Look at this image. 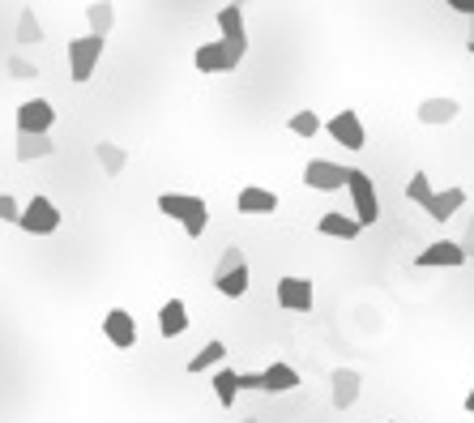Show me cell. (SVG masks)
Listing matches in <instances>:
<instances>
[{
	"label": "cell",
	"instance_id": "6da1fadb",
	"mask_svg": "<svg viewBox=\"0 0 474 423\" xmlns=\"http://www.w3.org/2000/svg\"><path fill=\"white\" fill-rule=\"evenodd\" d=\"M159 210H163L171 223L184 227L189 240H201L206 227H210V205H206V197H192V193H163V197H159Z\"/></svg>",
	"mask_w": 474,
	"mask_h": 423
},
{
	"label": "cell",
	"instance_id": "7a4b0ae2",
	"mask_svg": "<svg viewBox=\"0 0 474 423\" xmlns=\"http://www.w3.org/2000/svg\"><path fill=\"white\" fill-rule=\"evenodd\" d=\"M346 193H351V205H355V219L363 227H372L380 219V197H377V180L363 172V167H351L346 172Z\"/></svg>",
	"mask_w": 474,
	"mask_h": 423
},
{
	"label": "cell",
	"instance_id": "3957f363",
	"mask_svg": "<svg viewBox=\"0 0 474 423\" xmlns=\"http://www.w3.org/2000/svg\"><path fill=\"white\" fill-rule=\"evenodd\" d=\"M103 48H107V39H98V35L69 39V77L77 81V86H86V81L95 77L98 60H103Z\"/></svg>",
	"mask_w": 474,
	"mask_h": 423
},
{
	"label": "cell",
	"instance_id": "277c9868",
	"mask_svg": "<svg viewBox=\"0 0 474 423\" xmlns=\"http://www.w3.org/2000/svg\"><path fill=\"white\" fill-rule=\"evenodd\" d=\"M248 56V48H239V43H227V39H218V43H201V48L192 51V65L201 69V73H231L239 69V60Z\"/></svg>",
	"mask_w": 474,
	"mask_h": 423
},
{
	"label": "cell",
	"instance_id": "5b68a950",
	"mask_svg": "<svg viewBox=\"0 0 474 423\" xmlns=\"http://www.w3.org/2000/svg\"><path fill=\"white\" fill-rule=\"evenodd\" d=\"M26 235H56L60 231V205L43 193H35V197L22 205V219H18Z\"/></svg>",
	"mask_w": 474,
	"mask_h": 423
},
{
	"label": "cell",
	"instance_id": "8992f818",
	"mask_svg": "<svg viewBox=\"0 0 474 423\" xmlns=\"http://www.w3.org/2000/svg\"><path fill=\"white\" fill-rule=\"evenodd\" d=\"M274 299H278V308H283V312H312V299H316V291H312L308 278L286 274V278H278Z\"/></svg>",
	"mask_w": 474,
	"mask_h": 423
},
{
	"label": "cell",
	"instance_id": "52a82bcc",
	"mask_svg": "<svg viewBox=\"0 0 474 423\" xmlns=\"http://www.w3.org/2000/svg\"><path fill=\"white\" fill-rule=\"evenodd\" d=\"M346 172H351V167L330 163V158H308V167H304V184L316 188V193H338V188H346Z\"/></svg>",
	"mask_w": 474,
	"mask_h": 423
},
{
	"label": "cell",
	"instance_id": "ba28073f",
	"mask_svg": "<svg viewBox=\"0 0 474 423\" xmlns=\"http://www.w3.org/2000/svg\"><path fill=\"white\" fill-rule=\"evenodd\" d=\"M457 265H466V252L457 240H436L415 257V270H457Z\"/></svg>",
	"mask_w": 474,
	"mask_h": 423
},
{
	"label": "cell",
	"instance_id": "9c48e42d",
	"mask_svg": "<svg viewBox=\"0 0 474 423\" xmlns=\"http://www.w3.org/2000/svg\"><path fill=\"white\" fill-rule=\"evenodd\" d=\"M325 128H330V137L338 142V146L355 150V154L368 146V128H363V120H359V112H351V107H342Z\"/></svg>",
	"mask_w": 474,
	"mask_h": 423
},
{
	"label": "cell",
	"instance_id": "30bf717a",
	"mask_svg": "<svg viewBox=\"0 0 474 423\" xmlns=\"http://www.w3.org/2000/svg\"><path fill=\"white\" fill-rule=\"evenodd\" d=\"M103 338L116 350L137 347V321H133V312H128V308H112V312L103 317Z\"/></svg>",
	"mask_w": 474,
	"mask_h": 423
},
{
	"label": "cell",
	"instance_id": "8fae6325",
	"mask_svg": "<svg viewBox=\"0 0 474 423\" xmlns=\"http://www.w3.org/2000/svg\"><path fill=\"white\" fill-rule=\"evenodd\" d=\"M56 125V107L48 99H26L18 107V133H51Z\"/></svg>",
	"mask_w": 474,
	"mask_h": 423
},
{
	"label": "cell",
	"instance_id": "7c38bea8",
	"mask_svg": "<svg viewBox=\"0 0 474 423\" xmlns=\"http://www.w3.org/2000/svg\"><path fill=\"white\" fill-rule=\"evenodd\" d=\"M359 389H363V376L355 373V368H333L330 376V398L338 411H351L359 402Z\"/></svg>",
	"mask_w": 474,
	"mask_h": 423
},
{
	"label": "cell",
	"instance_id": "4fadbf2b",
	"mask_svg": "<svg viewBox=\"0 0 474 423\" xmlns=\"http://www.w3.org/2000/svg\"><path fill=\"white\" fill-rule=\"evenodd\" d=\"M419 125H427V128H436V125H453L457 116H462V103L453 99V95H436V99H423L419 103Z\"/></svg>",
	"mask_w": 474,
	"mask_h": 423
},
{
	"label": "cell",
	"instance_id": "5bb4252c",
	"mask_svg": "<svg viewBox=\"0 0 474 423\" xmlns=\"http://www.w3.org/2000/svg\"><path fill=\"white\" fill-rule=\"evenodd\" d=\"M462 205H466V188H457V184H453V188L431 193V201L423 205V214H427V219H436V223H449Z\"/></svg>",
	"mask_w": 474,
	"mask_h": 423
},
{
	"label": "cell",
	"instance_id": "9a60e30c",
	"mask_svg": "<svg viewBox=\"0 0 474 423\" xmlns=\"http://www.w3.org/2000/svg\"><path fill=\"white\" fill-rule=\"evenodd\" d=\"M236 210L239 214H278V193H269L261 184H248V188H239Z\"/></svg>",
	"mask_w": 474,
	"mask_h": 423
},
{
	"label": "cell",
	"instance_id": "2e32d148",
	"mask_svg": "<svg viewBox=\"0 0 474 423\" xmlns=\"http://www.w3.org/2000/svg\"><path fill=\"white\" fill-rule=\"evenodd\" d=\"M159 334L163 338H180V334H189V304L175 296L167 299L163 308H159Z\"/></svg>",
	"mask_w": 474,
	"mask_h": 423
},
{
	"label": "cell",
	"instance_id": "e0dca14e",
	"mask_svg": "<svg viewBox=\"0 0 474 423\" xmlns=\"http://www.w3.org/2000/svg\"><path fill=\"white\" fill-rule=\"evenodd\" d=\"M316 231H321V235H330V240H359V235H363V223H359L355 214L333 210V214H321Z\"/></svg>",
	"mask_w": 474,
	"mask_h": 423
},
{
	"label": "cell",
	"instance_id": "ac0fdd59",
	"mask_svg": "<svg viewBox=\"0 0 474 423\" xmlns=\"http://www.w3.org/2000/svg\"><path fill=\"white\" fill-rule=\"evenodd\" d=\"M51 154H56L51 133H18V150H13L18 163H35V158H51Z\"/></svg>",
	"mask_w": 474,
	"mask_h": 423
},
{
	"label": "cell",
	"instance_id": "d6986e66",
	"mask_svg": "<svg viewBox=\"0 0 474 423\" xmlns=\"http://www.w3.org/2000/svg\"><path fill=\"white\" fill-rule=\"evenodd\" d=\"M218 35H222L227 43H239V48H248V26H244V9H239V4H227V9H218Z\"/></svg>",
	"mask_w": 474,
	"mask_h": 423
},
{
	"label": "cell",
	"instance_id": "ffe728a7",
	"mask_svg": "<svg viewBox=\"0 0 474 423\" xmlns=\"http://www.w3.org/2000/svg\"><path fill=\"white\" fill-rule=\"evenodd\" d=\"M299 385V373L291 368V364H269L261 373V389L265 394H291Z\"/></svg>",
	"mask_w": 474,
	"mask_h": 423
},
{
	"label": "cell",
	"instance_id": "44dd1931",
	"mask_svg": "<svg viewBox=\"0 0 474 423\" xmlns=\"http://www.w3.org/2000/svg\"><path fill=\"white\" fill-rule=\"evenodd\" d=\"M95 158H98V167H103V175H124V167H128V150L116 146V142H98L95 146Z\"/></svg>",
	"mask_w": 474,
	"mask_h": 423
},
{
	"label": "cell",
	"instance_id": "7402d4cb",
	"mask_svg": "<svg viewBox=\"0 0 474 423\" xmlns=\"http://www.w3.org/2000/svg\"><path fill=\"white\" fill-rule=\"evenodd\" d=\"M86 22H90V35L107 39V35H112V26H116V4H112V0H95V4H86Z\"/></svg>",
	"mask_w": 474,
	"mask_h": 423
},
{
	"label": "cell",
	"instance_id": "603a6c76",
	"mask_svg": "<svg viewBox=\"0 0 474 423\" xmlns=\"http://www.w3.org/2000/svg\"><path fill=\"white\" fill-rule=\"evenodd\" d=\"M222 359H227V342L210 338V342H206V347H201V350H197V355L189 359V373H192V376H197V373H210V368H218Z\"/></svg>",
	"mask_w": 474,
	"mask_h": 423
},
{
	"label": "cell",
	"instance_id": "cb8c5ba5",
	"mask_svg": "<svg viewBox=\"0 0 474 423\" xmlns=\"http://www.w3.org/2000/svg\"><path fill=\"white\" fill-rule=\"evenodd\" d=\"M210 385H214V394H218V406H236V398H239V373L236 368H218Z\"/></svg>",
	"mask_w": 474,
	"mask_h": 423
},
{
	"label": "cell",
	"instance_id": "d4e9b609",
	"mask_svg": "<svg viewBox=\"0 0 474 423\" xmlns=\"http://www.w3.org/2000/svg\"><path fill=\"white\" fill-rule=\"evenodd\" d=\"M214 287H218V296H227V299H239V296H248V265H236V270H231V274L214 278Z\"/></svg>",
	"mask_w": 474,
	"mask_h": 423
},
{
	"label": "cell",
	"instance_id": "484cf974",
	"mask_svg": "<svg viewBox=\"0 0 474 423\" xmlns=\"http://www.w3.org/2000/svg\"><path fill=\"white\" fill-rule=\"evenodd\" d=\"M18 43H22V48L43 43V26H39V18H35V9H22V13H18Z\"/></svg>",
	"mask_w": 474,
	"mask_h": 423
},
{
	"label": "cell",
	"instance_id": "4316f807",
	"mask_svg": "<svg viewBox=\"0 0 474 423\" xmlns=\"http://www.w3.org/2000/svg\"><path fill=\"white\" fill-rule=\"evenodd\" d=\"M286 128H291V133H295V137H316V133H321V116H316V112H308V107H304V112H295V116H291V120H286Z\"/></svg>",
	"mask_w": 474,
	"mask_h": 423
},
{
	"label": "cell",
	"instance_id": "83f0119b",
	"mask_svg": "<svg viewBox=\"0 0 474 423\" xmlns=\"http://www.w3.org/2000/svg\"><path fill=\"white\" fill-rule=\"evenodd\" d=\"M431 193H436V188H431V175L427 172L410 175V184H406V201H410V205H419V210H423L427 201H431Z\"/></svg>",
	"mask_w": 474,
	"mask_h": 423
},
{
	"label": "cell",
	"instance_id": "f1b7e54d",
	"mask_svg": "<svg viewBox=\"0 0 474 423\" xmlns=\"http://www.w3.org/2000/svg\"><path fill=\"white\" fill-rule=\"evenodd\" d=\"M236 265H248V257H244V249H222V257H218V265H214V274L210 278H222V274H231Z\"/></svg>",
	"mask_w": 474,
	"mask_h": 423
},
{
	"label": "cell",
	"instance_id": "f546056e",
	"mask_svg": "<svg viewBox=\"0 0 474 423\" xmlns=\"http://www.w3.org/2000/svg\"><path fill=\"white\" fill-rule=\"evenodd\" d=\"M4 69H9L13 81H35V77H39V69H35L30 60H22V56H9V60H4Z\"/></svg>",
	"mask_w": 474,
	"mask_h": 423
},
{
	"label": "cell",
	"instance_id": "4dcf8cb0",
	"mask_svg": "<svg viewBox=\"0 0 474 423\" xmlns=\"http://www.w3.org/2000/svg\"><path fill=\"white\" fill-rule=\"evenodd\" d=\"M18 219H22V201L9 197V193H0V223H13V227H18Z\"/></svg>",
	"mask_w": 474,
	"mask_h": 423
},
{
	"label": "cell",
	"instance_id": "1f68e13d",
	"mask_svg": "<svg viewBox=\"0 0 474 423\" xmlns=\"http://www.w3.org/2000/svg\"><path fill=\"white\" fill-rule=\"evenodd\" d=\"M453 13H462V18H474V0H445Z\"/></svg>",
	"mask_w": 474,
	"mask_h": 423
},
{
	"label": "cell",
	"instance_id": "d6a6232c",
	"mask_svg": "<svg viewBox=\"0 0 474 423\" xmlns=\"http://www.w3.org/2000/svg\"><path fill=\"white\" fill-rule=\"evenodd\" d=\"M457 244H462V252H466V261H470V257H474V219H470V227H466V235H462Z\"/></svg>",
	"mask_w": 474,
	"mask_h": 423
},
{
	"label": "cell",
	"instance_id": "836d02e7",
	"mask_svg": "<svg viewBox=\"0 0 474 423\" xmlns=\"http://www.w3.org/2000/svg\"><path fill=\"white\" fill-rule=\"evenodd\" d=\"M239 389H261V373H239Z\"/></svg>",
	"mask_w": 474,
	"mask_h": 423
},
{
	"label": "cell",
	"instance_id": "e575fe53",
	"mask_svg": "<svg viewBox=\"0 0 474 423\" xmlns=\"http://www.w3.org/2000/svg\"><path fill=\"white\" fill-rule=\"evenodd\" d=\"M466 411H470V415H474V389H470V394H466Z\"/></svg>",
	"mask_w": 474,
	"mask_h": 423
},
{
	"label": "cell",
	"instance_id": "d590c367",
	"mask_svg": "<svg viewBox=\"0 0 474 423\" xmlns=\"http://www.w3.org/2000/svg\"><path fill=\"white\" fill-rule=\"evenodd\" d=\"M227 4H239V9H244V4H253V0H227Z\"/></svg>",
	"mask_w": 474,
	"mask_h": 423
},
{
	"label": "cell",
	"instance_id": "8d00e7d4",
	"mask_svg": "<svg viewBox=\"0 0 474 423\" xmlns=\"http://www.w3.org/2000/svg\"><path fill=\"white\" fill-rule=\"evenodd\" d=\"M466 39H470V43H474V18H470V35H466Z\"/></svg>",
	"mask_w": 474,
	"mask_h": 423
},
{
	"label": "cell",
	"instance_id": "74e56055",
	"mask_svg": "<svg viewBox=\"0 0 474 423\" xmlns=\"http://www.w3.org/2000/svg\"><path fill=\"white\" fill-rule=\"evenodd\" d=\"M244 423H261V419H257V415H248V419H244Z\"/></svg>",
	"mask_w": 474,
	"mask_h": 423
},
{
	"label": "cell",
	"instance_id": "f35d334b",
	"mask_svg": "<svg viewBox=\"0 0 474 423\" xmlns=\"http://www.w3.org/2000/svg\"><path fill=\"white\" fill-rule=\"evenodd\" d=\"M466 51H470V56H474V43H470V39H466Z\"/></svg>",
	"mask_w": 474,
	"mask_h": 423
},
{
	"label": "cell",
	"instance_id": "ab89813d",
	"mask_svg": "<svg viewBox=\"0 0 474 423\" xmlns=\"http://www.w3.org/2000/svg\"><path fill=\"white\" fill-rule=\"evenodd\" d=\"M389 423H398V419H389Z\"/></svg>",
	"mask_w": 474,
	"mask_h": 423
}]
</instances>
